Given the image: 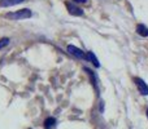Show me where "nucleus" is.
Here are the masks:
<instances>
[{
	"instance_id": "nucleus-12",
	"label": "nucleus",
	"mask_w": 148,
	"mask_h": 129,
	"mask_svg": "<svg viewBox=\"0 0 148 129\" xmlns=\"http://www.w3.org/2000/svg\"><path fill=\"white\" fill-rule=\"evenodd\" d=\"M147 118H148V109H147Z\"/></svg>"
},
{
	"instance_id": "nucleus-3",
	"label": "nucleus",
	"mask_w": 148,
	"mask_h": 129,
	"mask_svg": "<svg viewBox=\"0 0 148 129\" xmlns=\"http://www.w3.org/2000/svg\"><path fill=\"white\" fill-rule=\"evenodd\" d=\"M66 51H68V53H70L72 56L77 57V58H79V59H86V53H84L82 49L77 48V47H74V45H68Z\"/></svg>"
},
{
	"instance_id": "nucleus-4",
	"label": "nucleus",
	"mask_w": 148,
	"mask_h": 129,
	"mask_svg": "<svg viewBox=\"0 0 148 129\" xmlns=\"http://www.w3.org/2000/svg\"><path fill=\"white\" fill-rule=\"evenodd\" d=\"M134 83H135L136 88H138V91L140 92V94H143V96H148V85L146 83H144L143 79L140 78H134Z\"/></svg>"
},
{
	"instance_id": "nucleus-5",
	"label": "nucleus",
	"mask_w": 148,
	"mask_h": 129,
	"mask_svg": "<svg viewBox=\"0 0 148 129\" xmlns=\"http://www.w3.org/2000/svg\"><path fill=\"white\" fill-rule=\"evenodd\" d=\"M25 0H0V7L7 8V7H13V5H17L23 3Z\"/></svg>"
},
{
	"instance_id": "nucleus-11",
	"label": "nucleus",
	"mask_w": 148,
	"mask_h": 129,
	"mask_svg": "<svg viewBox=\"0 0 148 129\" xmlns=\"http://www.w3.org/2000/svg\"><path fill=\"white\" fill-rule=\"evenodd\" d=\"M74 3H79V4H82V3H87L88 0H73Z\"/></svg>"
},
{
	"instance_id": "nucleus-8",
	"label": "nucleus",
	"mask_w": 148,
	"mask_h": 129,
	"mask_svg": "<svg viewBox=\"0 0 148 129\" xmlns=\"http://www.w3.org/2000/svg\"><path fill=\"white\" fill-rule=\"evenodd\" d=\"M55 124H56V119L55 118H47L44 120V128L46 129H52L55 127Z\"/></svg>"
},
{
	"instance_id": "nucleus-2",
	"label": "nucleus",
	"mask_w": 148,
	"mask_h": 129,
	"mask_svg": "<svg viewBox=\"0 0 148 129\" xmlns=\"http://www.w3.org/2000/svg\"><path fill=\"white\" fill-rule=\"evenodd\" d=\"M66 8H68V12H69L72 16H75V17H81V16H83V9L79 8L78 5H75L72 1L66 3Z\"/></svg>"
},
{
	"instance_id": "nucleus-10",
	"label": "nucleus",
	"mask_w": 148,
	"mask_h": 129,
	"mask_svg": "<svg viewBox=\"0 0 148 129\" xmlns=\"http://www.w3.org/2000/svg\"><path fill=\"white\" fill-rule=\"evenodd\" d=\"M8 44H9V38H3V39H0V49L4 48V47H7Z\"/></svg>"
},
{
	"instance_id": "nucleus-1",
	"label": "nucleus",
	"mask_w": 148,
	"mask_h": 129,
	"mask_svg": "<svg viewBox=\"0 0 148 129\" xmlns=\"http://www.w3.org/2000/svg\"><path fill=\"white\" fill-rule=\"evenodd\" d=\"M33 16L30 9H20V10H16V12H12V13H7L5 14V18L8 20H14V21H18V20H26V18H30Z\"/></svg>"
},
{
	"instance_id": "nucleus-9",
	"label": "nucleus",
	"mask_w": 148,
	"mask_h": 129,
	"mask_svg": "<svg viewBox=\"0 0 148 129\" xmlns=\"http://www.w3.org/2000/svg\"><path fill=\"white\" fill-rule=\"evenodd\" d=\"M84 71H86L87 74H88V76H91V80H92V84H94V86L97 89V80H96V76H95V74H94V71H91L90 68H87V67H84Z\"/></svg>"
},
{
	"instance_id": "nucleus-7",
	"label": "nucleus",
	"mask_w": 148,
	"mask_h": 129,
	"mask_svg": "<svg viewBox=\"0 0 148 129\" xmlns=\"http://www.w3.org/2000/svg\"><path fill=\"white\" fill-rule=\"evenodd\" d=\"M136 32H138L140 36L147 38L148 36V27L147 26H144V25H138L136 26Z\"/></svg>"
},
{
	"instance_id": "nucleus-6",
	"label": "nucleus",
	"mask_w": 148,
	"mask_h": 129,
	"mask_svg": "<svg viewBox=\"0 0 148 129\" xmlns=\"http://www.w3.org/2000/svg\"><path fill=\"white\" fill-rule=\"evenodd\" d=\"M86 59L87 61H91L92 63H94L95 67H100V62H99V59L96 58V56H95L92 52H87V54H86Z\"/></svg>"
}]
</instances>
